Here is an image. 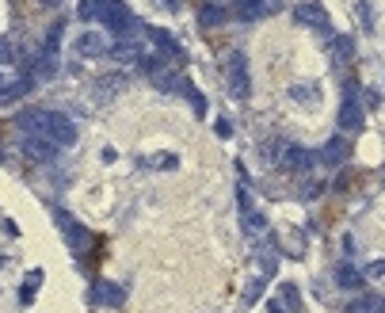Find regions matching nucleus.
Returning a JSON list of instances; mask_svg holds the SVG:
<instances>
[{"mask_svg":"<svg viewBox=\"0 0 385 313\" xmlns=\"http://www.w3.org/2000/svg\"><path fill=\"white\" fill-rule=\"evenodd\" d=\"M19 130H23L27 138H46V141H54L57 149H65V145H73V141H77L73 119L62 115V111H43V107L23 111V115H19Z\"/></svg>","mask_w":385,"mask_h":313,"instance_id":"obj_1","label":"nucleus"},{"mask_svg":"<svg viewBox=\"0 0 385 313\" xmlns=\"http://www.w3.org/2000/svg\"><path fill=\"white\" fill-rule=\"evenodd\" d=\"M77 12H80L84 23H104L107 31H115L118 38H130L134 35V27H138L134 12H130L123 0H80Z\"/></svg>","mask_w":385,"mask_h":313,"instance_id":"obj_2","label":"nucleus"},{"mask_svg":"<svg viewBox=\"0 0 385 313\" xmlns=\"http://www.w3.org/2000/svg\"><path fill=\"white\" fill-rule=\"evenodd\" d=\"M225 80H229V96L233 99H248L252 96V77H248V57L240 50L225 54Z\"/></svg>","mask_w":385,"mask_h":313,"instance_id":"obj_3","label":"nucleus"},{"mask_svg":"<svg viewBox=\"0 0 385 313\" xmlns=\"http://www.w3.org/2000/svg\"><path fill=\"white\" fill-rule=\"evenodd\" d=\"M54 221H57V229H62L65 245L73 248V252H84V248H88V241H92V237H88V229L80 226V221L69 214V210H54Z\"/></svg>","mask_w":385,"mask_h":313,"instance_id":"obj_4","label":"nucleus"},{"mask_svg":"<svg viewBox=\"0 0 385 313\" xmlns=\"http://www.w3.org/2000/svg\"><path fill=\"white\" fill-rule=\"evenodd\" d=\"M294 19H298L301 27H313V31H328V27H332L324 4H317V0H301V4L294 8Z\"/></svg>","mask_w":385,"mask_h":313,"instance_id":"obj_5","label":"nucleus"},{"mask_svg":"<svg viewBox=\"0 0 385 313\" xmlns=\"http://www.w3.org/2000/svg\"><path fill=\"white\" fill-rule=\"evenodd\" d=\"M336 123H340V130H347V134H355V130H362V123H367V115H362V104H359V96H355V92H347V96H343Z\"/></svg>","mask_w":385,"mask_h":313,"instance_id":"obj_6","label":"nucleus"},{"mask_svg":"<svg viewBox=\"0 0 385 313\" xmlns=\"http://www.w3.org/2000/svg\"><path fill=\"white\" fill-rule=\"evenodd\" d=\"M275 0H233V16L237 19H245V23H252V19H260V16H267V12H275Z\"/></svg>","mask_w":385,"mask_h":313,"instance_id":"obj_7","label":"nucleus"},{"mask_svg":"<svg viewBox=\"0 0 385 313\" xmlns=\"http://www.w3.org/2000/svg\"><path fill=\"white\" fill-rule=\"evenodd\" d=\"M149 43H153L157 50H160V54H164V57H172V62H184V46H179L176 43V38H172L168 31H164V27H149Z\"/></svg>","mask_w":385,"mask_h":313,"instance_id":"obj_8","label":"nucleus"},{"mask_svg":"<svg viewBox=\"0 0 385 313\" xmlns=\"http://www.w3.org/2000/svg\"><path fill=\"white\" fill-rule=\"evenodd\" d=\"M118 302H123V287H115V282H104V279L92 282V306L111 309V306H118Z\"/></svg>","mask_w":385,"mask_h":313,"instance_id":"obj_9","label":"nucleus"},{"mask_svg":"<svg viewBox=\"0 0 385 313\" xmlns=\"http://www.w3.org/2000/svg\"><path fill=\"white\" fill-rule=\"evenodd\" d=\"M347 157H351V141H347V138H328V141H324V149H320V160H324V165L336 168V165H343Z\"/></svg>","mask_w":385,"mask_h":313,"instance_id":"obj_10","label":"nucleus"},{"mask_svg":"<svg viewBox=\"0 0 385 313\" xmlns=\"http://www.w3.org/2000/svg\"><path fill=\"white\" fill-rule=\"evenodd\" d=\"M313 160L317 157H313L306 145H286V153H282V168H286V172H306Z\"/></svg>","mask_w":385,"mask_h":313,"instance_id":"obj_11","label":"nucleus"},{"mask_svg":"<svg viewBox=\"0 0 385 313\" xmlns=\"http://www.w3.org/2000/svg\"><path fill=\"white\" fill-rule=\"evenodd\" d=\"M77 54L80 57H99V54H111V46L104 43V35L99 31H84L77 38Z\"/></svg>","mask_w":385,"mask_h":313,"instance_id":"obj_12","label":"nucleus"},{"mask_svg":"<svg viewBox=\"0 0 385 313\" xmlns=\"http://www.w3.org/2000/svg\"><path fill=\"white\" fill-rule=\"evenodd\" d=\"M23 153L43 165V160H54V157H57V145H54V141H46V138H27Z\"/></svg>","mask_w":385,"mask_h":313,"instance_id":"obj_13","label":"nucleus"},{"mask_svg":"<svg viewBox=\"0 0 385 313\" xmlns=\"http://www.w3.org/2000/svg\"><path fill=\"white\" fill-rule=\"evenodd\" d=\"M31 84H35V77H19V80H12V84H4V88H0V107L23 99L27 92H31Z\"/></svg>","mask_w":385,"mask_h":313,"instance_id":"obj_14","label":"nucleus"},{"mask_svg":"<svg viewBox=\"0 0 385 313\" xmlns=\"http://www.w3.org/2000/svg\"><path fill=\"white\" fill-rule=\"evenodd\" d=\"M225 19H229V12H225V8H221V4H214V0L199 8V23L206 27V31H210V27H221V23H225Z\"/></svg>","mask_w":385,"mask_h":313,"instance_id":"obj_15","label":"nucleus"},{"mask_svg":"<svg viewBox=\"0 0 385 313\" xmlns=\"http://www.w3.org/2000/svg\"><path fill=\"white\" fill-rule=\"evenodd\" d=\"M240 226H245V234L252 237H260V234H267V218L260 214L256 207H248V210H240Z\"/></svg>","mask_w":385,"mask_h":313,"instance_id":"obj_16","label":"nucleus"},{"mask_svg":"<svg viewBox=\"0 0 385 313\" xmlns=\"http://www.w3.org/2000/svg\"><path fill=\"white\" fill-rule=\"evenodd\" d=\"M355 57V38L351 35H332V62H351Z\"/></svg>","mask_w":385,"mask_h":313,"instance_id":"obj_17","label":"nucleus"},{"mask_svg":"<svg viewBox=\"0 0 385 313\" xmlns=\"http://www.w3.org/2000/svg\"><path fill=\"white\" fill-rule=\"evenodd\" d=\"M111 57H118V62H141V46L138 43H130V38H123V43H115L111 46Z\"/></svg>","mask_w":385,"mask_h":313,"instance_id":"obj_18","label":"nucleus"},{"mask_svg":"<svg viewBox=\"0 0 385 313\" xmlns=\"http://www.w3.org/2000/svg\"><path fill=\"white\" fill-rule=\"evenodd\" d=\"M351 313H385V298L381 295H362L351 302Z\"/></svg>","mask_w":385,"mask_h":313,"instance_id":"obj_19","label":"nucleus"},{"mask_svg":"<svg viewBox=\"0 0 385 313\" xmlns=\"http://www.w3.org/2000/svg\"><path fill=\"white\" fill-rule=\"evenodd\" d=\"M38 287H43V271H31V279H27L23 282V287H19V302H23V306H31V302H35V295H38Z\"/></svg>","mask_w":385,"mask_h":313,"instance_id":"obj_20","label":"nucleus"},{"mask_svg":"<svg viewBox=\"0 0 385 313\" xmlns=\"http://www.w3.org/2000/svg\"><path fill=\"white\" fill-rule=\"evenodd\" d=\"M96 88H99V96L107 99V96L123 92V88H126V77H123V73H111V77H99V84H96Z\"/></svg>","mask_w":385,"mask_h":313,"instance_id":"obj_21","label":"nucleus"},{"mask_svg":"<svg viewBox=\"0 0 385 313\" xmlns=\"http://www.w3.org/2000/svg\"><path fill=\"white\" fill-rule=\"evenodd\" d=\"M62 31H65V23L57 19L54 27L46 31V43H43V54H57V46H62Z\"/></svg>","mask_w":385,"mask_h":313,"instance_id":"obj_22","label":"nucleus"},{"mask_svg":"<svg viewBox=\"0 0 385 313\" xmlns=\"http://www.w3.org/2000/svg\"><path fill=\"white\" fill-rule=\"evenodd\" d=\"M290 96L298 99V104H301V99H306V104H313V107L320 104V96H317V84H294V88H290Z\"/></svg>","mask_w":385,"mask_h":313,"instance_id":"obj_23","label":"nucleus"},{"mask_svg":"<svg viewBox=\"0 0 385 313\" xmlns=\"http://www.w3.org/2000/svg\"><path fill=\"white\" fill-rule=\"evenodd\" d=\"M260 295H263V279L256 275V279H252L248 287H245V295H240V309H245V306H256Z\"/></svg>","mask_w":385,"mask_h":313,"instance_id":"obj_24","label":"nucleus"},{"mask_svg":"<svg viewBox=\"0 0 385 313\" xmlns=\"http://www.w3.org/2000/svg\"><path fill=\"white\" fill-rule=\"evenodd\" d=\"M282 141H263L260 145V153H263V160H267V165H282Z\"/></svg>","mask_w":385,"mask_h":313,"instance_id":"obj_25","label":"nucleus"},{"mask_svg":"<svg viewBox=\"0 0 385 313\" xmlns=\"http://www.w3.org/2000/svg\"><path fill=\"white\" fill-rule=\"evenodd\" d=\"M336 282H340V287H359V282H362V275H359L355 268H347V264H343V268H336Z\"/></svg>","mask_w":385,"mask_h":313,"instance_id":"obj_26","label":"nucleus"},{"mask_svg":"<svg viewBox=\"0 0 385 313\" xmlns=\"http://www.w3.org/2000/svg\"><path fill=\"white\" fill-rule=\"evenodd\" d=\"M184 92H187V99H191V107H195V115H206V99H202L199 88H195V84H187Z\"/></svg>","mask_w":385,"mask_h":313,"instance_id":"obj_27","label":"nucleus"},{"mask_svg":"<svg viewBox=\"0 0 385 313\" xmlns=\"http://www.w3.org/2000/svg\"><path fill=\"white\" fill-rule=\"evenodd\" d=\"M16 62V43H12V38H0V65H12Z\"/></svg>","mask_w":385,"mask_h":313,"instance_id":"obj_28","label":"nucleus"},{"mask_svg":"<svg viewBox=\"0 0 385 313\" xmlns=\"http://www.w3.org/2000/svg\"><path fill=\"white\" fill-rule=\"evenodd\" d=\"M355 12H359V19H362V31L374 35V12H370V4H367V0H362V4L355 8Z\"/></svg>","mask_w":385,"mask_h":313,"instance_id":"obj_29","label":"nucleus"},{"mask_svg":"<svg viewBox=\"0 0 385 313\" xmlns=\"http://www.w3.org/2000/svg\"><path fill=\"white\" fill-rule=\"evenodd\" d=\"M362 275H367V279H381V275H385V260H370Z\"/></svg>","mask_w":385,"mask_h":313,"instance_id":"obj_30","label":"nucleus"},{"mask_svg":"<svg viewBox=\"0 0 385 313\" xmlns=\"http://www.w3.org/2000/svg\"><path fill=\"white\" fill-rule=\"evenodd\" d=\"M282 298L290 302V309H298V313H301V306H298V287H294V282H286V287H282Z\"/></svg>","mask_w":385,"mask_h":313,"instance_id":"obj_31","label":"nucleus"},{"mask_svg":"<svg viewBox=\"0 0 385 313\" xmlns=\"http://www.w3.org/2000/svg\"><path fill=\"white\" fill-rule=\"evenodd\" d=\"M214 130H218V138H229V134H233V126L225 123V119H218V126H214Z\"/></svg>","mask_w":385,"mask_h":313,"instance_id":"obj_32","label":"nucleus"},{"mask_svg":"<svg viewBox=\"0 0 385 313\" xmlns=\"http://www.w3.org/2000/svg\"><path fill=\"white\" fill-rule=\"evenodd\" d=\"M43 8H62V0H38Z\"/></svg>","mask_w":385,"mask_h":313,"instance_id":"obj_33","label":"nucleus"},{"mask_svg":"<svg viewBox=\"0 0 385 313\" xmlns=\"http://www.w3.org/2000/svg\"><path fill=\"white\" fill-rule=\"evenodd\" d=\"M164 4L172 8V12H176V8H184V0H164Z\"/></svg>","mask_w":385,"mask_h":313,"instance_id":"obj_34","label":"nucleus"},{"mask_svg":"<svg viewBox=\"0 0 385 313\" xmlns=\"http://www.w3.org/2000/svg\"><path fill=\"white\" fill-rule=\"evenodd\" d=\"M267 313H282V306L279 302H267Z\"/></svg>","mask_w":385,"mask_h":313,"instance_id":"obj_35","label":"nucleus"}]
</instances>
